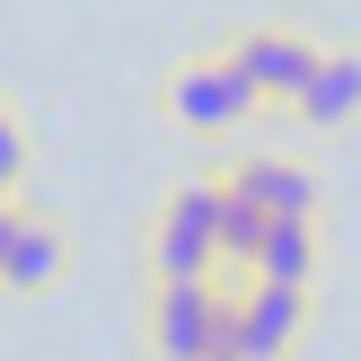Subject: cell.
Returning <instances> with one entry per match:
<instances>
[{"mask_svg": "<svg viewBox=\"0 0 361 361\" xmlns=\"http://www.w3.org/2000/svg\"><path fill=\"white\" fill-rule=\"evenodd\" d=\"M141 256H150V282H221V176L212 168L176 176L159 194Z\"/></svg>", "mask_w": 361, "mask_h": 361, "instance_id": "1", "label": "cell"}, {"mask_svg": "<svg viewBox=\"0 0 361 361\" xmlns=\"http://www.w3.org/2000/svg\"><path fill=\"white\" fill-rule=\"evenodd\" d=\"M159 123L185 141H203V150H229V141L256 123V97L238 88V71L221 62V53H176L168 71H159Z\"/></svg>", "mask_w": 361, "mask_h": 361, "instance_id": "2", "label": "cell"}, {"mask_svg": "<svg viewBox=\"0 0 361 361\" xmlns=\"http://www.w3.org/2000/svg\"><path fill=\"white\" fill-rule=\"evenodd\" d=\"M317 44H326V35L291 27V18H264V27H238L229 44H212V53L238 71V88L256 97V115H282V106L300 97V80L317 71Z\"/></svg>", "mask_w": 361, "mask_h": 361, "instance_id": "3", "label": "cell"}, {"mask_svg": "<svg viewBox=\"0 0 361 361\" xmlns=\"http://www.w3.org/2000/svg\"><path fill=\"white\" fill-rule=\"evenodd\" d=\"M317 317V291H282V282H229L221 317V361H291Z\"/></svg>", "mask_w": 361, "mask_h": 361, "instance_id": "4", "label": "cell"}, {"mask_svg": "<svg viewBox=\"0 0 361 361\" xmlns=\"http://www.w3.org/2000/svg\"><path fill=\"white\" fill-rule=\"evenodd\" d=\"M221 317H229V282H150V300H141L150 361H212Z\"/></svg>", "mask_w": 361, "mask_h": 361, "instance_id": "5", "label": "cell"}, {"mask_svg": "<svg viewBox=\"0 0 361 361\" xmlns=\"http://www.w3.org/2000/svg\"><path fill=\"white\" fill-rule=\"evenodd\" d=\"M221 185L247 194L264 221H317V212H326V185H317V168L300 150H229Z\"/></svg>", "mask_w": 361, "mask_h": 361, "instance_id": "6", "label": "cell"}, {"mask_svg": "<svg viewBox=\"0 0 361 361\" xmlns=\"http://www.w3.org/2000/svg\"><path fill=\"white\" fill-rule=\"evenodd\" d=\"M62 274H71V229H62V212H44V203L18 194L9 256H0V291H9V300H44V291H62Z\"/></svg>", "mask_w": 361, "mask_h": 361, "instance_id": "7", "label": "cell"}, {"mask_svg": "<svg viewBox=\"0 0 361 361\" xmlns=\"http://www.w3.org/2000/svg\"><path fill=\"white\" fill-rule=\"evenodd\" d=\"M300 133H353L361 123V44L353 35H326L317 44V71L300 80V97L282 106Z\"/></svg>", "mask_w": 361, "mask_h": 361, "instance_id": "8", "label": "cell"}, {"mask_svg": "<svg viewBox=\"0 0 361 361\" xmlns=\"http://www.w3.org/2000/svg\"><path fill=\"white\" fill-rule=\"evenodd\" d=\"M317 274H326V212H317V221H264L256 256H247V282L317 291Z\"/></svg>", "mask_w": 361, "mask_h": 361, "instance_id": "9", "label": "cell"}, {"mask_svg": "<svg viewBox=\"0 0 361 361\" xmlns=\"http://www.w3.org/2000/svg\"><path fill=\"white\" fill-rule=\"evenodd\" d=\"M27 176H35V123H27V106L0 88V185L18 194Z\"/></svg>", "mask_w": 361, "mask_h": 361, "instance_id": "10", "label": "cell"}, {"mask_svg": "<svg viewBox=\"0 0 361 361\" xmlns=\"http://www.w3.org/2000/svg\"><path fill=\"white\" fill-rule=\"evenodd\" d=\"M9 221H18V203H0V256H9Z\"/></svg>", "mask_w": 361, "mask_h": 361, "instance_id": "11", "label": "cell"}, {"mask_svg": "<svg viewBox=\"0 0 361 361\" xmlns=\"http://www.w3.org/2000/svg\"><path fill=\"white\" fill-rule=\"evenodd\" d=\"M212 361H221V353H212Z\"/></svg>", "mask_w": 361, "mask_h": 361, "instance_id": "12", "label": "cell"}]
</instances>
